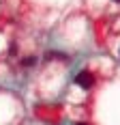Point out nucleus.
<instances>
[{"label": "nucleus", "mask_w": 120, "mask_h": 125, "mask_svg": "<svg viewBox=\"0 0 120 125\" xmlns=\"http://www.w3.org/2000/svg\"><path fill=\"white\" fill-rule=\"evenodd\" d=\"M75 84L82 86V88H90L94 84V75L90 73V71H82V73H77V78H75Z\"/></svg>", "instance_id": "1"}, {"label": "nucleus", "mask_w": 120, "mask_h": 125, "mask_svg": "<svg viewBox=\"0 0 120 125\" xmlns=\"http://www.w3.org/2000/svg\"><path fill=\"white\" fill-rule=\"evenodd\" d=\"M34 62H36L34 56H26V58H22V65H24V67H32Z\"/></svg>", "instance_id": "2"}, {"label": "nucleus", "mask_w": 120, "mask_h": 125, "mask_svg": "<svg viewBox=\"0 0 120 125\" xmlns=\"http://www.w3.org/2000/svg\"><path fill=\"white\" fill-rule=\"evenodd\" d=\"M45 58H64V54H60V52H47Z\"/></svg>", "instance_id": "3"}, {"label": "nucleus", "mask_w": 120, "mask_h": 125, "mask_svg": "<svg viewBox=\"0 0 120 125\" xmlns=\"http://www.w3.org/2000/svg\"><path fill=\"white\" fill-rule=\"evenodd\" d=\"M9 54H11V56H15V54H17V43H11V48H9Z\"/></svg>", "instance_id": "4"}, {"label": "nucleus", "mask_w": 120, "mask_h": 125, "mask_svg": "<svg viewBox=\"0 0 120 125\" xmlns=\"http://www.w3.org/2000/svg\"><path fill=\"white\" fill-rule=\"evenodd\" d=\"M75 125H88V123H75Z\"/></svg>", "instance_id": "5"}, {"label": "nucleus", "mask_w": 120, "mask_h": 125, "mask_svg": "<svg viewBox=\"0 0 120 125\" xmlns=\"http://www.w3.org/2000/svg\"><path fill=\"white\" fill-rule=\"evenodd\" d=\"M114 2H120V0H114Z\"/></svg>", "instance_id": "6"}]
</instances>
